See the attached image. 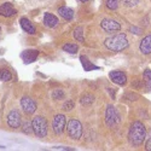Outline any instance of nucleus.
<instances>
[{"label":"nucleus","mask_w":151,"mask_h":151,"mask_svg":"<svg viewBox=\"0 0 151 151\" xmlns=\"http://www.w3.org/2000/svg\"><path fill=\"white\" fill-rule=\"evenodd\" d=\"M146 128L143 122L134 121L129 126L128 131V142L134 146H140L143 143H145L146 139Z\"/></svg>","instance_id":"obj_1"},{"label":"nucleus","mask_w":151,"mask_h":151,"mask_svg":"<svg viewBox=\"0 0 151 151\" xmlns=\"http://www.w3.org/2000/svg\"><path fill=\"white\" fill-rule=\"evenodd\" d=\"M129 42L127 39V35L124 33H117L115 35H111L104 40V46L112 52H121L128 47Z\"/></svg>","instance_id":"obj_2"},{"label":"nucleus","mask_w":151,"mask_h":151,"mask_svg":"<svg viewBox=\"0 0 151 151\" xmlns=\"http://www.w3.org/2000/svg\"><path fill=\"white\" fill-rule=\"evenodd\" d=\"M32 127H33V133L39 137V138H45L48 132V126L47 121L44 116L37 115L32 120Z\"/></svg>","instance_id":"obj_3"},{"label":"nucleus","mask_w":151,"mask_h":151,"mask_svg":"<svg viewBox=\"0 0 151 151\" xmlns=\"http://www.w3.org/2000/svg\"><path fill=\"white\" fill-rule=\"evenodd\" d=\"M121 122V116H120V112L117 111V109L112 105L109 104L106 105L105 109V123L108 124L109 128H116L117 126Z\"/></svg>","instance_id":"obj_4"},{"label":"nucleus","mask_w":151,"mask_h":151,"mask_svg":"<svg viewBox=\"0 0 151 151\" xmlns=\"http://www.w3.org/2000/svg\"><path fill=\"white\" fill-rule=\"evenodd\" d=\"M67 132L70 139L73 140H79L82 137V124L78 119H70L67 123Z\"/></svg>","instance_id":"obj_5"},{"label":"nucleus","mask_w":151,"mask_h":151,"mask_svg":"<svg viewBox=\"0 0 151 151\" xmlns=\"http://www.w3.org/2000/svg\"><path fill=\"white\" fill-rule=\"evenodd\" d=\"M67 128V117L64 114H57L52 119V131L55 134L60 135Z\"/></svg>","instance_id":"obj_6"},{"label":"nucleus","mask_w":151,"mask_h":151,"mask_svg":"<svg viewBox=\"0 0 151 151\" xmlns=\"http://www.w3.org/2000/svg\"><path fill=\"white\" fill-rule=\"evenodd\" d=\"M21 108L22 110L26 112L27 115H33L35 114V111L37 110V104L36 102L29 96H23L21 98Z\"/></svg>","instance_id":"obj_7"},{"label":"nucleus","mask_w":151,"mask_h":151,"mask_svg":"<svg viewBox=\"0 0 151 151\" xmlns=\"http://www.w3.org/2000/svg\"><path fill=\"white\" fill-rule=\"evenodd\" d=\"M100 28H102L105 33H115L121 30V24L111 18H103L100 21Z\"/></svg>","instance_id":"obj_8"},{"label":"nucleus","mask_w":151,"mask_h":151,"mask_svg":"<svg viewBox=\"0 0 151 151\" xmlns=\"http://www.w3.org/2000/svg\"><path fill=\"white\" fill-rule=\"evenodd\" d=\"M6 121H7V124L10 126L11 128H19L22 126V116L19 114V111L14 109L11 110L9 114H7V117H6Z\"/></svg>","instance_id":"obj_9"},{"label":"nucleus","mask_w":151,"mask_h":151,"mask_svg":"<svg viewBox=\"0 0 151 151\" xmlns=\"http://www.w3.org/2000/svg\"><path fill=\"white\" fill-rule=\"evenodd\" d=\"M109 78L110 80L119 85V86H124L126 83H127V75H126V73L121 71V70H112L109 73Z\"/></svg>","instance_id":"obj_10"},{"label":"nucleus","mask_w":151,"mask_h":151,"mask_svg":"<svg viewBox=\"0 0 151 151\" xmlns=\"http://www.w3.org/2000/svg\"><path fill=\"white\" fill-rule=\"evenodd\" d=\"M37 56H39V51L35 48H27L21 53V58L24 64H30V63L35 62Z\"/></svg>","instance_id":"obj_11"},{"label":"nucleus","mask_w":151,"mask_h":151,"mask_svg":"<svg viewBox=\"0 0 151 151\" xmlns=\"http://www.w3.org/2000/svg\"><path fill=\"white\" fill-rule=\"evenodd\" d=\"M139 51L147 56V55H151V34L144 36L142 41L139 42Z\"/></svg>","instance_id":"obj_12"},{"label":"nucleus","mask_w":151,"mask_h":151,"mask_svg":"<svg viewBox=\"0 0 151 151\" xmlns=\"http://www.w3.org/2000/svg\"><path fill=\"white\" fill-rule=\"evenodd\" d=\"M19 24H21V28H22L24 32H26L27 34L33 35V34L36 33V28H35V26H34V24H33L28 18L22 17V18L19 19Z\"/></svg>","instance_id":"obj_13"},{"label":"nucleus","mask_w":151,"mask_h":151,"mask_svg":"<svg viewBox=\"0 0 151 151\" xmlns=\"http://www.w3.org/2000/svg\"><path fill=\"white\" fill-rule=\"evenodd\" d=\"M59 19L57 16H55L53 14H50V12H45L44 15V24L48 28H55L58 26Z\"/></svg>","instance_id":"obj_14"},{"label":"nucleus","mask_w":151,"mask_h":151,"mask_svg":"<svg viewBox=\"0 0 151 151\" xmlns=\"http://www.w3.org/2000/svg\"><path fill=\"white\" fill-rule=\"evenodd\" d=\"M16 12L17 11L15 10V7L12 6L11 3H5L0 6V16H3V17H11L16 15Z\"/></svg>","instance_id":"obj_15"},{"label":"nucleus","mask_w":151,"mask_h":151,"mask_svg":"<svg viewBox=\"0 0 151 151\" xmlns=\"http://www.w3.org/2000/svg\"><path fill=\"white\" fill-rule=\"evenodd\" d=\"M57 12H58V15H59L60 17H63L65 21H71V19L74 18V10L70 9V7L60 6V7H58Z\"/></svg>","instance_id":"obj_16"},{"label":"nucleus","mask_w":151,"mask_h":151,"mask_svg":"<svg viewBox=\"0 0 151 151\" xmlns=\"http://www.w3.org/2000/svg\"><path fill=\"white\" fill-rule=\"evenodd\" d=\"M80 60H81V64H82V67H83V70H86V71H91V70H99V67L98 65H96V64H93V63L87 58V56H81L80 57Z\"/></svg>","instance_id":"obj_17"},{"label":"nucleus","mask_w":151,"mask_h":151,"mask_svg":"<svg viewBox=\"0 0 151 151\" xmlns=\"http://www.w3.org/2000/svg\"><path fill=\"white\" fill-rule=\"evenodd\" d=\"M143 78H144V83H145V90L147 92H151V70L150 69H145Z\"/></svg>","instance_id":"obj_18"},{"label":"nucleus","mask_w":151,"mask_h":151,"mask_svg":"<svg viewBox=\"0 0 151 151\" xmlns=\"http://www.w3.org/2000/svg\"><path fill=\"white\" fill-rule=\"evenodd\" d=\"M93 102H94V96L91 93H85L80 99V103L85 106H88V105L93 104Z\"/></svg>","instance_id":"obj_19"},{"label":"nucleus","mask_w":151,"mask_h":151,"mask_svg":"<svg viewBox=\"0 0 151 151\" xmlns=\"http://www.w3.org/2000/svg\"><path fill=\"white\" fill-rule=\"evenodd\" d=\"M63 51H65L70 55H75V53H78L79 51V46L76 44H73V42H69V44H65V45H63Z\"/></svg>","instance_id":"obj_20"},{"label":"nucleus","mask_w":151,"mask_h":151,"mask_svg":"<svg viewBox=\"0 0 151 151\" xmlns=\"http://www.w3.org/2000/svg\"><path fill=\"white\" fill-rule=\"evenodd\" d=\"M74 37L75 40L79 41V42H83L85 41V35H83V27H76L74 29Z\"/></svg>","instance_id":"obj_21"},{"label":"nucleus","mask_w":151,"mask_h":151,"mask_svg":"<svg viewBox=\"0 0 151 151\" xmlns=\"http://www.w3.org/2000/svg\"><path fill=\"white\" fill-rule=\"evenodd\" d=\"M12 79V74L7 69H0V80L1 81H10Z\"/></svg>","instance_id":"obj_22"},{"label":"nucleus","mask_w":151,"mask_h":151,"mask_svg":"<svg viewBox=\"0 0 151 151\" xmlns=\"http://www.w3.org/2000/svg\"><path fill=\"white\" fill-rule=\"evenodd\" d=\"M105 5H106V7L109 9V10H116L117 7H119V5H120V0H106V3H105Z\"/></svg>","instance_id":"obj_23"},{"label":"nucleus","mask_w":151,"mask_h":151,"mask_svg":"<svg viewBox=\"0 0 151 151\" xmlns=\"http://www.w3.org/2000/svg\"><path fill=\"white\" fill-rule=\"evenodd\" d=\"M22 131L26 134H32L33 133V127H32V122L26 121L24 123H22Z\"/></svg>","instance_id":"obj_24"},{"label":"nucleus","mask_w":151,"mask_h":151,"mask_svg":"<svg viewBox=\"0 0 151 151\" xmlns=\"http://www.w3.org/2000/svg\"><path fill=\"white\" fill-rule=\"evenodd\" d=\"M52 98L53 99H56V100H60V99H63L65 97V93H64V91L63 90H55L53 92H52Z\"/></svg>","instance_id":"obj_25"},{"label":"nucleus","mask_w":151,"mask_h":151,"mask_svg":"<svg viewBox=\"0 0 151 151\" xmlns=\"http://www.w3.org/2000/svg\"><path fill=\"white\" fill-rule=\"evenodd\" d=\"M75 106V103H74V100L71 99H68L67 102H64V104H63V110H65V111H70L73 110Z\"/></svg>","instance_id":"obj_26"},{"label":"nucleus","mask_w":151,"mask_h":151,"mask_svg":"<svg viewBox=\"0 0 151 151\" xmlns=\"http://www.w3.org/2000/svg\"><path fill=\"white\" fill-rule=\"evenodd\" d=\"M140 3V0H123V5L126 7H134Z\"/></svg>","instance_id":"obj_27"},{"label":"nucleus","mask_w":151,"mask_h":151,"mask_svg":"<svg viewBox=\"0 0 151 151\" xmlns=\"http://www.w3.org/2000/svg\"><path fill=\"white\" fill-rule=\"evenodd\" d=\"M145 150L146 151H151V133L149 135H146V139H145Z\"/></svg>","instance_id":"obj_28"},{"label":"nucleus","mask_w":151,"mask_h":151,"mask_svg":"<svg viewBox=\"0 0 151 151\" xmlns=\"http://www.w3.org/2000/svg\"><path fill=\"white\" fill-rule=\"evenodd\" d=\"M129 32L133 33V34H135V35H140L142 34V29L138 28V27H134V26L129 27Z\"/></svg>","instance_id":"obj_29"},{"label":"nucleus","mask_w":151,"mask_h":151,"mask_svg":"<svg viewBox=\"0 0 151 151\" xmlns=\"http://www.w3.org/2000/svg\"><path fill=\"white\" fill-rule=\"evenodd\" d=\"M108 92L110 93V96L112 97V99H115V93H116V91H115L114 88H108Z\"/></svg>","instance_id":"obj_30"},{"label":"nucleus","mask_w":151,"mask_h":151,"mask_svg":"<svg viewBox=\"0 0 151 151\" xmlns=\"http://www.w3.org/2000/svg\"><path fill=\"white\" fill-rule=\"evenodd\" d=\"M53 149H56V150H73L71 147H63V146H56V147H53Z\"/></svg>","instance_id":"obj_31"},{"label":"nucleus","mask_w":151,"mask_h":151,"mask_svg":"<svg viewBox=\"0 0 151 151\" xmlns=\"http://www.w3.org/2000/svg\"><path fill=\"white\" fill-rule=\"evenodd\" d=\"M79 3H88V1H91V0H78Z\"/></svg>","instance_id":"obj_32"},{"label":"nucleus","mask_w":151,"mask_h":151,"mask_svg":"<svg viewBox=\"0 0 151 151\" xmlns=\"http://www.w3.org/2000/svg\"><path fill=\"white\" fill-rule=\"evenodd\" d=\"M5 149V146H3V145H0V150H4Z\"/></svg>","instance_id":"obj_33"}]
</instances>
